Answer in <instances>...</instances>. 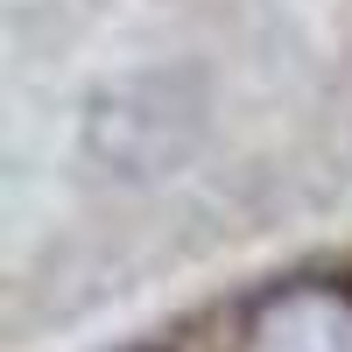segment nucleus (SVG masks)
I'll return each mask as SVG.
<instances>
[{"instance_id": "f257e3e1", "label": "nucleus", "mask_w": 352, "mask_h": 352, "mask_svg": "<svg viewBox=\"0 0 352 352\" xmlns=\"http://www.w3.org/2000/svg\"><path fill=\"white\" fill-rule=\"evenodd\" d=\"M240 352H352V289L275 282L240 317Z\"/></svg>"}, {"instance_id": "f03ea898", "label": "nucleus", "mask_w": 352, "mask_h": 352, "mask_svg": "<svg viewBox=\"0 0 352 352\" xmlns=\"http://www.w3.org/2000/svg\"><path fill=\"white\" fill-rule=\"evenodd\" d=\"M169 78H141V85H120V92H106L92 106V127H85V141H92V155L113 162V169H169L176 155L190 148V134H169ZM184 120V113H176Z\"/></svg>"}]
</instances>
